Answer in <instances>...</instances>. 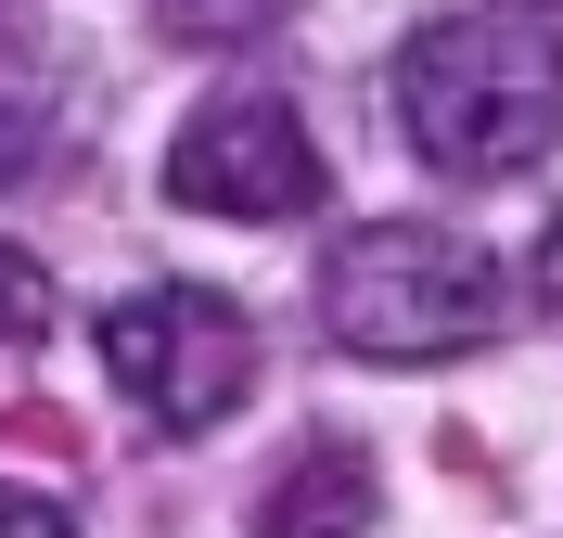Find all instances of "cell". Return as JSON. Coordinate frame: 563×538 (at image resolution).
I'll return each mask as SVG.
<instances>
[{"label":"cell","mask_w":563,"mask_h":538,"mask_svg":"<svg viewBox=\"0 0 563 538\" xmlns=\"http://www.w3.org/2000/svg\"><path fill=\"white\" fill-rule=\"evenodd\" d=\"M397 129L435 179H526L563 142V39L538 13H435L397 39Z\"/></svg>","instance_id":"obj_1"},{"label":"cell","mask_w":563,"mask_h":538,"mask_svg":"<svg viewBox=\"0 0 563 538\" xmlns=\"http://www.w3.org/2000/svg\"><path fill=\"white\" fill-rule=\"evenodd\" d=\"M499 321V256L435 218H358L320 244V333L372 372H435V359L487 347Z\"/></svg>","instance_id":"obj_2"},{"label":"cell","mask_w":563,"mask_h":538,"mask_svg":"<svg viewBox=\"0 0 563 538\" xmlns=\"http://www.w3.org/2000/svg\"><path fill=\"white\" fill-rule=\"evenodd\" d=\"M256 321L206 283H154V295H115L103 308V372L129 410H154L167 436H218L231 410L256 397Z\"/></svg>","instance_id":"obj_3"},{"label":"cell","mask_w":563,"mask_h":538,"mask_svg":"<svg viewBox=\"0 0 563 538\" xmlns=\"http://www.w3.org/2000/svg\"><path fill=\"white\" fill-rule=\"evenodd\" d=\"M167 206L192 218H308L320 206V142L269 90H218L167 129Z\"/></svg>","instance_id":"obj_4"},{"label":"cell","mask_w":563,"mask_h":538,"mask_svg":"<svg viewBox=\"0 0 563 538\" xmlns=\"http://www.w3.org/2000/svg\"><path fill=\"white\" fill-rule=\"evenodd\" d=\"M372 462L358 449H308V462L269 487V513H256V538H372Z\"/></svg>","instance_id":"obj_5"},{"label":"cell","mask_w":563,"mask_h":538,"mask_svg":"<svg viewBox=\"0 0 563 538\" xmlns=\"http://www.w3.org/2000/svg\"><path fill=\"white\" fill-rule=\"evenodd\" d=\"M295 0H154V26L192 39V52H231V39H269Z\"/></svg>","instance_id":"obj_6"},{"label":"cell","mask_w":563,"mask_h":538,"mask_svg":"<svg viewBox=\"0 0 563 538\" xmlns=\"http://www.w3.org/2000/svg\"><path fill=\"white\" fill-rule=\"evenodd\" d=\"M38 321H52V270L26 244H0V347H26Z\"/></svg>","instance_id":"obj_7"},{"label":"cell","mask_w":563,"mask_h":538,"mask_svg":"<svg viewBox=\"0 0 563 538\" xmlns=\"http://www.w3.org/2000/svg\"><path fill=\"white\" fill-rule=\"evenodd\" d=\"M38 103H52V90H38V65L13 52V39H0V167H13V154L38 142Z\"/></svg>","instance_id":"obj_8"},{"label":"cell","mask_w":563,"mask_h":538,"mask_svg":"<svg viewBox=\"0 0 563 538\" xmlns=\"http://www.w3.org/2000/svg\"><path fill=\"white\" fill-rule=\"evenodd\" d=\"M0 538H77V513L38 501V487H0Z\"/></svg>","instance_id":"obj_9"},{"label":"cell","mask_w":563,"mask_h":538,"mask_svg":"<svg viewBox=\"0 0 563 538\" xmlns=\"http://www.w3.org/2000/svg\"><path fill=\"white\" fill-rule=\"evenodd\" d=\"M526 270H538V308H563V218L538 231V256H526Z\"/></svg>","instance_id":"obj_10"}]
</instances>
